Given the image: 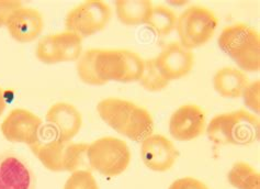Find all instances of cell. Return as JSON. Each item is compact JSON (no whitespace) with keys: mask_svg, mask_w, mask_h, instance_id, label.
I'll return each instance as SVG.
<instances>
[{"mask_svg":"<svg viewBox=\"0 0 260 189\" xmlns=\"http://www.w3.org/2000/svg\"><path fill=\"white\" fill-rule=\"evenodd\" d=\"M99 117L114 131L134 142H142L154 132V120L145 108L121 98H106L97 105Z\"/></svg>","mask_w":260,"mask_h":189,"instance_id":"1","label":"cell"},{"mask_svg":"<svg viewBox=\"0 0 260 189\" xmlns=\"http://www.w3.org/2000/svg\"><path fill=\"white\" fill-rule=\"evenodd\" d=\"M259 120L255 114L239 109L217 114L205 129L214 144L245 146L259 140Z\"/></svg>","mask_w":260,"mask_h":189,"instance_id":"2","label":"cell"},{"mask_svg":"<svg viewBox=\"0 0 260 189\" xmlns=\"http://www.w3.org/2000/svg\"><path fill=\"white\" fill-rule=\"evenodd\" d=\"M220 49L239 70L255 73L260 69V37L258 31L243 22L224 28L217 40Z\"/></svg>","mask_w":260,"mask_h":189,"instance_id":"3","label":"cell"},{"mask_svg":"<svg viewBox=\"0 0 260 189\" xmlns=\"http://www.w3.org/2000/svg\"><path fill=\"white\" fill-rule=\"evenodd\" d=\"M30 148L46 170L55 173H73L81 170L80 167L86 159L88 144L59 140L53 137L44 128L40 141Z\"/></svg>","mask_w":260,"mask_h":189,"instance_id":"4","label":"cell"},{"mask_svg":"<svg viewBox=\"0 0 260 189\" xmlns=\"http://www.w3.org/2000/svg\"><path fill=\"white\" fill-rule=\"evenodd\" d=\"M93 66L100 86L109 82H139L144 59L138 53L121 49H95Z\"/></svg>","mask_w":260,"mask_h":189,"instance_id":"5","label":"cell"},{"mask_svg":"<svg viewBox=\"0 0 260 189\" xmlns=\"http://www.w3.org/2000/svg\"><path fill=\"white\" fill-rule=\"evenodd\" d=\"M86 159L93 171L102 176L114 177L127 170L132 155L126 142L114 137H104L88 144Z\"/></svg>","mask_w":260,"mask_h":189,"instance_id":"6","label":"cell"},{"mask_svg":"<svg viewBox=\"0 0 260 189\" xmlns=\"http://www.w3.org/2000/svg\"><path fill=\"white\" fill-rule=\"evenodd\" d=\"M215 13L203 6H191L178 17L176 30L180 44L192 51L213 38L217 28Z\"/></svg>","mask_w":260,"mask_h":189,"instance_id":"7","label":"cell"},{"mask_svg":"<svg viewBox=\"0 0 260 189\" xmlns=\"http://www.w3.org/2000/svg\"><path fill=\"white\" fill-rule=\"evenodd\" d=\"M111 8L102 0H87L73 8L65 19L66 31L81 39L104 30L111 19Z\"/></svg>","mask_w":260,"mask_h":189,"instance_id":"8","label":"cell"},{"mask_svg":"<svg viewBox=\"0 0 260 189\" xmlns=\"http://www.w3.org/2000/svg\"><path fill=\"white\" fill-rule=\"evenodd\" d=\"M0 131L7 141L23 143L31 147L40 141L44 127L42 119L36 113L23 108H17L4 119Z\"/></svg>","mask_w":260,"mask_h":189,"instance_id":"9","label":"cell"},{"mask_svg":"<svg viewBox=\"0 0 260 189\" xmlns=\"http://www.w3.org/2000/svg\"><path fill=\"white\" fill-rule=\"evenodd\" d=\"M37 177L21 155L7 151L0 153V189H36Z\"/></svg>","mask_w":260,"mask_h":189,"instance_id":"10","label":"cell"},{"mask_svg":"<svg viewBox=\"0 0 260 189\" xmlns=\"http://www.w3.org/2000/svg\"><path fill=\"white\" fill-rule=\"evenodd\" d=\"M45 130L63 141H72L79 133L83 125V116L72 104L60 101L54 104L46 116Z\"/></svg>","mask_w":260,"mask_h":189,"instance_id":"11","label":"cell"},{"mask_svg":"<svg viewBox=\"0 0 260 189\" xmlns=\"http://www.w3.org/2000/svg\"><path fill=\"white\" fill-rule=\"evenodd\" d=\"M179 156L175 144L165 136L152 134L141 144V158L150 171L164 173L172 168Z\"/></svg>","mask_w":260,"mask_h":189,"instance_id":"12","label":"cell"},{"mask_svg":"<svg viewBox=\"0 0 260 189\" xmlns=\"http://www.w3.org/2000/svg\"><path fill=\"white\" fill-rule=\"evenodd\" d=\"M207 118L201 107L183 105L169 119V133L180 142L192 141L201 137L207 128Z\"/></svg>","mask_w":260,"mask_h":189,"instance_id":"13","label":"cell"},{"mask_svg":"<svg viewBox=\"0 0 260 189\" xmlns=\"http://www.w3.org/2000/svg\"><path fill=\"white\" fill-rule=\"evenodd\" d=\"M153 59L157 70L169 83L187 76L194 65L192 51L183 47L179 42L168 44Z\"/></svg>","mask_w":260,"mask_h":189,"instance_id":"14","label":"cell"},{"mask_svg":"<svg viewBox=\"0 0 260 189\" xmlns=\"http://www.w3.org/2000/svg\"><path fill=\"white\" fill-rule=\"evenodd\" d=\"M9 36L19 43H29L37 40L44 28L42 13L34 8L21 7L6 24Z\"/></svg>","mask_w":260,"mask_h":189,"instance_id":"15","label":"cell"},{"mask_svg":"<svg viewBox=\"0 0 260 189\" xmlns=\"http://www.w3.org/2000/svg\"><path fill=\"white\" fill-rule=\"evenodd\" d=\"M250 80L246 73L236 67L225 66L218 70L213 77L215 91L224 98H241Z\"/></svg>","mask_w":260,"mask_h":189,"instance_id":"16","label":"cell"},{"mask_svg":"<svg viewBox=\"0 0 260 189\" xmlns=\"http://www.w3.org/2000/svg\"><path fill=\"white\" fill-rule=\"evenodd\" d=\"M153 3L149 0H116L115 12L125 25L146 24Z\"/></svg>","mask_w":260,"mask_h":189,"instance_id":"17","label":"cell"},{"mask_svg":"<svg viewBox=\"0 0 260 189\" xmlns=\"http://www.w3.org/2000/svg\"><path fill=\"white\" fill-rule=\"evenodd\" d=\"M54 46L58 63L74 62L83 54V39L70 31L53 35Z\"/></svg>","mask_w":260,"mask_h":189,"instance_id":"18","label":"cell"},{"mask_svg":"<svg viewBox=\"0 0 260 189\" xmlns=\"http://www.w3.org/2000/svg\"><path fill=\"white\" fill-rule=\"evenodd\" d=\"M229 183L236 189H260V175L246 162H237L228 174Z\"/></svg>","mask_w":260,"mask_h":189,"instance_id":"19","label":"cell"},{"mask_svg":"<svg viewBox=\"0 0 260 189\" xmlns=\"http://www.w3.org/2000/svg\"><path fill=\"white\" fill-rule=\"evenodd\" d=\"M178 17L174 10L166 6H153L146 24L156 35L165 37L172 33L177 26Z\"/></svg>","mask_w":260,"mask_h":189,"instance_id":"20","label":"cell"},{"mask_svg":"<svg viewBox=\"0 0 260 189\" xmlns=\"http://www.w3.org/2000/svg\"><path fill=\"white\" fill-rule=\"evenodd\" d=\"M139 83L143 88L149 92L161 91L169 85L168 80L164 78L160 72L157 70L153 58L144 60V70H143Z\"/></svg>","mask_w":260,"mask_h":189,"instance_id":"21","label":"cell"},{"mask_svg":"<svg viewBox=\"0 0 260 189\" xmlns=\"http://www.w3.org/2000/svg\"><path fill=\"white\" fill-rule=\"evenodd\" d=\"M64 189H99V185L91 172L78 170L67 178Z\"/></svg>","mask_w":260,"mask_h":189,"instance_id":"22","label":"cell"},{"mask_svg":"<svg viewBox=\"0 0 260 189\" xmlns=\"http://www.w3.org/2000/svg\"><path fill=\"white\" fill-rule=\"evenodd\" d=\"M36 54L39 60H41V62L44 64L53 65V64L58 63L57 57H56L55 46H54L53 35L46 36L40 40L37 46Z\"/></svg>","mask_w":260,"mask_h":189,"instance_id":"23","label":"cell"},{"mask_svg":"<svg viewBox=\"0 0 260 189\" xmlns=\"http://www.w3.org/2000/svg\"><path fill=\"white\" fill-rule=\"evenodd\" d=\"M242 98L244 99L245 106L254 111L259 113L260 111V82L259 79L250 82L247 86V88L242 94Z\"/></svg>","mask_w":260,"mask_h":189,"instance_id":"24","label":"cell"},{"mask_svg":"<svg viewBox=\"0 0 260 189\" xmlns=\"http://www.w3.org/2000/svg\"><path fill=\"white\" fill-rule=\"evenodd\" d=\"M21 7L22 3L18 2V0H0V28L6 26L13 12Z\"/></svg>","mask_w":260,"mask_h":189,"instance_id":"25","label":"cell"},{"mask_svg":"<svg viewBox=\"0 0 260 189\" xmlns=\"http://www.w3.org/2000/svg\"><path fill=\"white\" fill-rule=\"evenodd\" d=\"M168 189H209V187L200 179L188 176L176 179Z\"/></svg>","mask_w":260,"mask_h":189,"instance_id":"26","label":"cell"},{"mask_svg":"<svg viewBox=\"0 0 260 189\" xmlns=\"http://www.w3.org/2000/svg\"><path fill=\"white\" fill-rule=\"evenodd\" d=\"M6 109V97H5V91L3 90L2 87H0V117L3 116V113Z\"/></svg>","mask_w":260,"mask_h":189,"instance_id":"27","label":"cell"}]
</instances>
